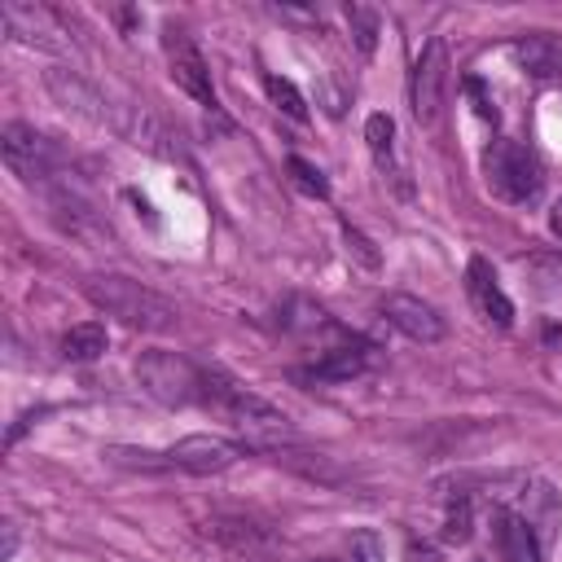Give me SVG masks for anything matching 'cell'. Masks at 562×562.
Wrapping results in <instances>:
<instances>
[{
  "label": "cell",
  "instance_id": "603a6c76",
  "mask_svg": "<svg viewBox=\"0 0 562 562\" xmlns=\"http://www.w3.org/2000/svg\"><path fill=\"white\" fill-rule=\"evenodd\" d=\"M285 171L294 176V184H299L303 193H312V198H329V180L321 176V167H316V162H307V158L290 154V158H285Z\"/></svg>",
  "mask_w": 562,
  "mask_h": 562
},
{
  "label": "cell",
  "instance_id": "ac0fdd59",
  "mask_svg": "<svg viewBox=\"0 0 562 562\" xmlns=\"http://www.w3.org/2000/svg\"><path fill=\"white\" fill-rule=\"evenodd\" d=\"M263 88H268V97H272V105L281 110V114H290V119H307V97L290 83V79H281V75H263Z\"/></svg>",
  "mask_w": 562,
  "mask_h": 562
},
{
  "label": "cell",
  "instance_id": "4316f807",
  "mask_svg": "<svg viewBox=\"0 0 562 562\" xmlns=\"http://www.w3.org/2000/svg\"><path fill=\"white\" fill-rule=\"evenodd\" d=\"M13 549H18V536H13V527H9V531H4V562L13 558Z\"/></svg>",
  "mask_w": 562,
  "mask_h": 562
},
{
  "label": "cell",
  "instance_id": "d6986e66",
  "mask_svg": "<svg viewBox=\"0 0 562 562\" xmlns=\"http://www.w3.org/2000/svg\"><path fill=\"white\" fill-rule=\"evenodd\" d=\"M347 26H351V40H356V48L369 57L373 48H378V13L373 9H364V4H347Z\"/></svg>",
  "mask_w": 562,
  "mask_h": 562
},
{
  "label": "cell",
  "instance_id": "3957f363",
  "mask_svg": "<svg viewBox=\"0 0 562 562\" xmlns=\"http://www.w3.org/2000/svg\"><path fill=\"white\" fill-rule=\"evenodd\" d=\"M483 180L501 202H531L544 184V171H540V158L522 140L501 136L483 149Z\"/></svg>",
  "mask_w": 562,
  "mask_h": 562
},
{
  "label": "cell",
  "instance_id": "44dd1931",
  "mask_svg": "<svg viewBox=\"0 0 562 562\" xmlns=\"http://www.w3.org/2000/svg\"><path fill=\"white\" fill-rule=\"evenodd\" d=\"M470 536H474V514H470V501L457 496V501H448V509H443V540H448V544H465Z\"/></svg>",
  "mask_w": 562,
  "mask_h": 562
},
{
  "label": "cell",
  "instance_id": "8992f818",
  "mask_svg": "<svg viewBox=\"0 0 562 562\" xmlns=\"http://www.w3.org/2000/svg\"><path fill=\"white\" fill-rule=\"evenodd\" d=\"M443 88H448V48H443V40H426V48L417 53L413 75H408V105L422 127H430L439 119Z\"/></svg>",
  "mask_w": 562,
  "mask_h": 562
},
{
  "label": "cell",
  "instance_id": "d4e9b609",
  "mask_svg": "<svg viewBox=\"0 0 562 562\" xmlns=\"http://www.w3.org/2000/svg\"><path fill=\"white\" fill-rule=\"evenodd\" d=\"M404 562H439V549L435 544H422V540H408Z\"/></svg>",
  "mask_w": 562,
  "mask_h": 562
},
{
  "label": "cell",
  "instance_id": "2e32d148",
  "mask_svg": "<svg viewBox=\"0 0 562 562\" xmlns=\"http://www.w3.org/2000/svg\"><path fill=\"white\" fill-rule=\"evenodd\" d=\"M369 364H373L369 347H338V351H329L325 360H316V364L307 369V378H321V382H347V378H360Z\"/></svg>",
  "mask_w": 562,
  "mask_h": 562
},
{
  "label": "cell",
  "instance_id": "8fae6325",
  "mask_svg": "<svg viewBox=\"0 0 562 562\" xmlns=\"http://www.w3.org/2000/svg\"><path fill=\"white\" fill-rule=\"evenodd\" d=\"M465 294H470L474 312H479L483 321H492L496 329H509V325H514V303H509V294L501 290V281H496V272H492V263H487L483 255H474V259L465 263Z\"/></svg>",
  "mask_w": 562,
  "mask_h": 562
},
{
  "label": "cell",
  "instance_id": "4fadbf2b",
  "mask_svg": "<svg viewBox=\"0 0 562 562\" xmlns=\"http://www.w3.org/2000/svg\"><path fill=\"white\" fill-rule=\"evenodd\" d=\"M522 518H527V527L536 531V540H540V549L553 540V531L562 527V505H558V492L549 487V483H522Z\"/></svg>",
  "mask_w": 562,
  "mask_h": 562
},
{
  "label": "cell",
  "instance_id": "ba28073f",
  "mask_svg": "<svg viewBox=\"0 0 562 562\" xmlns=\"http://www.w3.org/2000/svg\"><path fill=\"white\" fill-rule=\"evenodd\" d=\"M0 26H4V35H9V40L26 44V48H44V53L66 48V40H61L66 31H61V22H57L44 4L4 0V4H0Z\"/></svg>",
  "mask_w": 562,
  "mask_h": 562
},
{
  "label": "cell",
  "instance_id": "5b68a950",
  "mask_svg": "<svg viewBox=\"0 0 562 562\" xmlns=\"http://www.w3.org/2000/svg\"><path fill=\"white\" fill-rule=\"evenodd\" d=\"M0 154H4V167L13 171V176H22V180H48L53 176V167L61 162V154H57V145L44 136V132H35L31 123H4L0 127Z\"/></svg>",
  "mask_w": 562,
  "mask_h": 562
},
{
  "label": "cell",
  "instance_id": "6da1fadb",
  "mask_svg": "<svg viewBox=\"0 0 562 562\" xmlns=\"http://www.w3.org/2000/svg\"><path fill=\"white\" fill-rule=\"evenodd\" d=\"M83 294L97 312L114 316L119 325L127 329H140V334H162L180 321L176 303L158 290H149L145 281H132V277H119V272H97L83 281Z\"/></svg>",
  "mask_w": 562,
  "mask_h": 562
},
{
  "label": "cell",
  "instance_id": "7402d4cb",
  "mask_svg": "<svg viewBox=\"0 0 562 562\" xmlns=\"http://www.w3.org/2000/svg\"><path fill=\"white\" fill-rule=\"evenodd\" d=\"M347 562H386V544L373 527H356L347 536Z\"/></svg>",
  "mask_w": 562,
  "mask_h": 562
},
{
  "label": "cell",
  "instance_id": "52a82bcc",
  "mask_svg": "<svg viewBox=\"0 0 562 562\" xmlns=\"http://www.w3.org/2000/svg\"><path fill=\"white\" fill-rule=\"evenodd\" d=\"M162 53H167V75H171V83H176L184 97H193L198 105L215 110V83H211V70H206L198 44H193L180 26H167V31H162Z\"/></svg>",
  "mask_w": 562,
  "mask_h": 562
},
{
  "label": "cell",
  "instance_id": "277c9868",
  "mask_svg": "<svg viewBox=\"0 0 562 562\" xmlns=\"http://www.w3.org/2000/svg\"><path fill=\"white\" fill-rule=\"evenodd\" d=\"M44 88L53 92V101H57L61 110H70V114H79V119H88V123H97V127H110V132L123 127V110H127V105H114V101H110L97 83H88L79 70L53 66V70H44Z\"/></svg>",
  "mask_w": 562,
  "mask_h": 562
},
{
  "label": "cell",
  "instance_id": "cb8c5ba5",
  "mask_svg": "<svg viewBox=\"0 0 562 562\" xmlns=\"http://www.w3.org/2000/svg\"><path fill=\"white\" fill-rule=\"evenodd\" d=\"M342 241H347V255H356L364 268H378V263H382V259H378V250H373V241H369L360 228L342 224Z\"/></svg>",
  "mask_w": 562,
  "mask_h": 562
},
{
  "label": "cell",
  "instance_id": "9c48e42d",
  "mask_svg": "<svg viewBox=\"0 0 562 562\" xmlns=\"http://www.w3.org/2000/svg\"><path fill=\"white\" fill-rule=\"evenodd\" d=\"M167 461L184 474H224L237 461V443L224 435H184L167 448Z\"/></svg>",
  "mask_w": 562,
  "mask_h": 562
},
{
  "label": "cell",
  "instance_id": "7c38bea8",
  "mask_svg": "<svg viewBox=\"0 0 562 562\" xmlns=\"http://www.w3.org/2000/svg\"><path fill=\"white\" fill-rule=\"evenodd\" d=\"M492 549H496L501 562H540L544 558L527 518L518 509H505V505L492 509Z\"/></svg>",
  "mask_w": 562,
  "mask_h": 562
},
{
  "label": "cell",
  "instance_id": "484cf974",
  "mask_svg": "<svg viewBox=\"0 0 562 562\" xmlns=\"http://www.w3.org/2000/svg\"><path fill=\"white\" fill-rule=\"evenodd\" d=\"M549 228H553V237L562 241V198H558V202L549 206Z\"/></svg>",
  "mask_w": 562,
  "mask_h": 562
},
{
  "label": "cell",
  "instance_id": "5bb4252c",
  "mask_svg": "<svg viewBox=\"0 0 562 562\" xmlns=\"http://www.w3.org/2000/svg\"><path fill=\"white\" fill-rule=\"evenodd\" d=\"M202 536L215 540L220 549L237 553V558H255V553L268 549V536L255 522H246V518H206L202 522Z\"/></svg>",
  "mask_w": 562,
  "mask_h": 562
},
{
  "label": "cell",
  "instance_id": "9a60e30c",
  "mask_svg": "<svg viewBox=\"0 0 562 562\" xmlns=\"http://www.w3.org/2000/svg\"><path fill=\"white\" fill-rule=\"evenodd\" d=\"M514 57H518V66H522L531 79H553V75H562V48H558L549 35H527V40H518V44H514Z\"/></svg>",
  "mask_w": 562,
  "mask_h": 562
},
{
  "label": "cell",
  "instance_id": "ffe728a7",
  "mask_svg": "<svg viewBox=\"0 0 562 562\" xmlns=\"http://www.w3.org/2000/svg\"><path fill=\"white\" fill-rule=\"evenodd\" d=\"M364 140H369L373 158L386 167L391 162V149H395V119L391 114H369L364 119Z\"/></svg>",
  "mask_w": 562,
  "mask_h": 562
},
{
  "label": "cell",
  "instance_id": "7a4b0ae2",
  "mask_svg": "<svg viewBox=\"0 0 562 562\" xmlns=\"http://www.w3.org/2000/svg\"><path fill=\"white\" fill-rule=\"evenodd\" d=\"M136 382L149 400H158L162 408H184V404H202V386H206V373L184 360L180 351H140L136 356Z\"/></svg>",
  "mask_w": 562,
  "mask_h": 562
},
{
  "label": "cell",
  "instance_id": "e0dca14e",
  "mask_svg": "<svg viewBox=\"0 0 562 562\" xmlns=\"http://www.w3.org/2000/svg\"><path fill=\"white\" fill-rule=\"evenodd\" d=\"M101 351H105V325L101 321H83V325H75V329L61 334V356L75 360V364H88Z\"/></svg>",
  "mask_w": 562,
  "mask_h": 562
},
{
  "label": "cell",
  "instance_id": "83f0119b",
  "mask_svg": "<svg viewBox=\"0 0 562 562\" xmlns=\"http://www.w3.org/2000/svg\"><path fill=\"white\" fill-rule=\"evenodd\" d=\"M307 562H334V558H307Z\"/></svg>",
  "mask_w": 562,
  "mask_h": 562
},
{
  "label": "cell",
  "instance_id": "30bf717a",
  "mask_svg": "<svg viewBox=\"0 0 562 562\" xmlns=\"http://www.w3.org/2000/svg\"><path fill=\"white\" fill-rule=\"evenodd\" d=\"M382 316L408 338V342H439L443 338V316L422 303L417 294H404V290H391L382 299Z\"/></svg>",
  "mask_w": 562,
  "mask_h": 562
}]
</instances>
